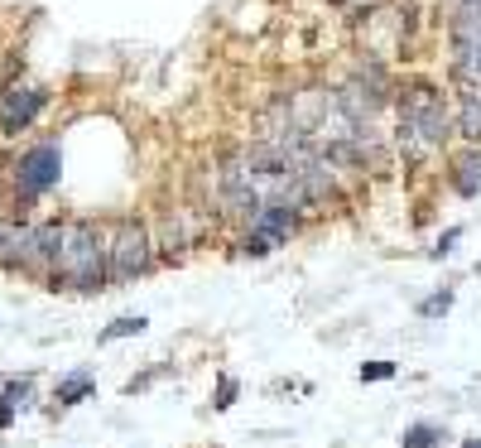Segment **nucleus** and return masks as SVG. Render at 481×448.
Instances as JSON below:
<instances>
[{"mask_svg":"<svg viewBox=\"0 0 481 448\" xmlns=\"http://www.w3.org/2000/svg\"><path fill=\"white\" fill-rule=\"evenodd\" d=\"M54 285L63 280L67 289H107V236H101L97 222L77 217V222H63V241H58V255H54Z\"/></svg>","mask_w":481,"mask_h":448,"instance_id":"f257e3e1","label":"nucleus"},{"mask_svg":"<svg viewBox=\"0 0 481 448\" xmlns=\"http://www.w3.org/2000/svg\"><path fill=\"white\" fill-rule=\"evenodd\" d=\"M453 135V120H448V101H443L438 88H409L400 101V141L409 145V154H428L438 150L443 141Z\"/></svg>","mask_w":481,"mask_h":448,"instance_id":"f03ea898","label":"nucleus"},{"mask_svg":"<svg viewBox=\"0 0 481 448\" xmlns=\"http://www.w3.org/2000/svg\"><path fill=\"white\" fill-rule=\"evenodd\" d=\"M149 232L140 222H116L111 246H107V285H130L135 275L149 270Z\"/></svg>","mask_w":481,"mask_h":448,"instance_id":"7ed1b4c3","label":"nucleus"},{"mask_svg":"<svg viewBox=\"0 0 481 448\" xmlns=\"http://www.w3.org/2000/svg\"><path fill=\"white\" fill-rule=\"evenodd\" d=\"M58 164H63V154L54 141H44V145H34L20 154V164H15V188H20L25 198H39L48 193V188L58 183Z\"/></svg>","mask_w":481,"mask_h":448,"instance_id":"20e7f679","label":"nucleus"},{"mask_svg":"<svg viewBox=\"0 0 481 448\" xmlns=\"http://www.w3.org/2000/svg\"><path fill=\"white\" fill-rule=\"evenodd\" d=\"M289 232H294V208H280V203H265L261 213L251 217V227H246V255H270L274 246H284Z\"/></svg>","mask_w":481,"mask_h":448,"instance_id":"39448f33","label":"nucleus"},{"mask_svg":"<svg viewBox=\"0 0 481 448\" xmlns=\"http://www.w3.org/2000/svg\"><path fill=\"white\" fill-rule=\"evenodd\" d=\"M39 111H44V92L39 88H15V92H5V101H0V130L20 135Z\"/></svg>","mask_w":481,"mask_h":448,"instance_id":"423d86ee","label":"nucleus"},{"mask_svg":"<svg viewBox=\"0 0 481 448\" xmlns=\"http://www.w3.org/2000/svg\"><path fill=\"white\" fill-rule=\"evenodd\" d=\"M457 130L467 135V141H481V82H472L467 92H462V111H457Z\"/></svg>","mask_w":481,"mask_h":448,"instance_id":"0eeeda50","label":"nucleus"},{"mask_svg":"<svg viewBox=\"0 0 481 448\" xmlns=\"http://www.w3.org/2000/svg\"><path fill=\"white\" fill-rule=\"evenodd\" d=\"M92 371H73V376H63V381H58V391H54V401L58 405H77V401H87V395H92Z\"/></svg>","mask_w":481,"mask_h":448,"instance_id":"6e6552de","label":"nucleus"},{"mask_svg":"<svg viewBox=\"0 0 481 448\" xmlns=\"http://www.w3.org/2000/svg\"><path fill=\"white\" fill-rule=\"evenodd\" d=\"M15 410H29V381H10L0 391V429L15 424Z\"/></svg>","mask_w":481,"mask_h":448,"instance_id":"1a4fd4ad","label":"nucleus"},{"mask_svg":"<svg viewBox=\"0 0 481 448\" xmlns=\"http://www.w3.org/2000/svg\"><path fill=\"white\" fill-rule=\"evenodd\" d=\"M453 183H457V193H467V198L476 193V188H481V150H467V154H462Z\"/></svg>","mask_w":481,"mask_h":448,"instance_id":"9d476101","label":"nucleus"},{"mask_svg":"<svg viewBox=\"0 0 481 448\" xmlns=\"http://www.w3.org/2000/svg\"><path fill=\"white\" fill-rule=\"evenodd\" d=\"M438 443H443V429H434V424L404 429V448H438Z\"/></svg>","mask_w":481,"mask_h":448,"instance_id":"9b49d317","label":"nucleus"},{"mask_svg":"<svg viewBox=\"0 0 481 448\" xmlns=\"http://www.w3.org/2000/svg\"><path fill=\"white\" fill-rule=\"evenodd\" d=\"M140 333H145V318H130V314H126V318H116L111 328L101 333V342H116V338H140Z\"/></svg>","mask_w":481,"mask_h":448,"instance_id":"f8f14e48","label":"nucleus"},{"mask_svg":"<svg viewBox=\"0 0 481 448\" xmlns=\"http://www.w3.org/2000/svg\"><path fill=\"white\" fill-rule=\"evenodd\" d=\"M394 376V361H366L361 367V381H390Z\"/></svg>","mask_w":481,"mask_h":448,"instance_id":"ddd939ff","label":"nucleus"},{"mask_svg":"<svg viewBox=\"0 0 481 448\" xmlns=\"http://www.w3.org/2000/svg\"><path fill=\"white\" fill-rule=\"evenodd\" d=\"M448 308H453V295H434V299L419 304V314L424 318H438V314H448Z\"/></svg>","mask_w":481,"mask_h":448,"instance_id":"4468645a","label":"nucleus"},{"mask_svg":"<svg viewBox=\"0 0 481 448\" xmlns=\"http://www.w3.org/2000/svg\"><path fill=\"white\" fill-rule=\"evenodd\" d=\"M457 236H462V227H448V232H443V236H438V246H434V255H448V251L457 246Z\"/></svg>","mask_w":481,"mask_h":448,"instance_id":"2eb2a0df","label":"nucleus"},{"mask_svg":"<svg viewBox=\"0 0 481 448\" xmlns=\"http://www.w3.org/2000/svg\"><path fill=\"white\" fill-rule=\"evenodd\" d=\"M231 401H236V381H231V376H227V381H221V386H217V410H227Z\"/></svg>","mask_w":481,"mask_h":448,"instance_id":"dca6fc26","label":"nucleus"},{"mask_svg":"<svg viewBox=\"0 0 481 448\" xmlns=\"http://www.w3.org/2000/svg\"><path fill=\"white\" fill-rule=\"evenodd\" d=\"M462 448H481V439H467V443H462Z\"/></svg>","mask_w":481,"mask_h":448,"instance_id":"f3484780","label":"nucleus"}]
</instances>
